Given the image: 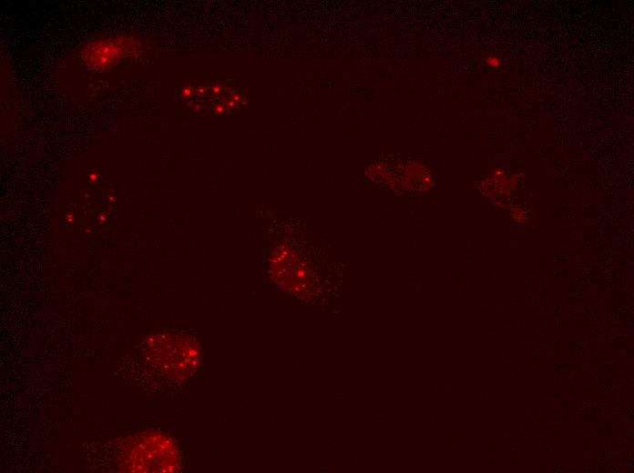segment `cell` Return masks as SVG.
I'll return each mask as SVG.
<instances>
[{"mask_svg": "<svg viewBox=\"0 0 634 473\" xmlns=\"http://www.w3.org/2000/svg\"><path fill=\"white\" fill-rule=\"evenodd\" d=\"M486 64L491 67H498L501 64L500 59L496 56H489L486 59Z\"/></svg>", "mask_w": 634, "mask_h": 473, "instance_id": "obj_3", "label": "cell"}, {"mask_svg": "<svg viewBox=\"0 0 634 473\" xmlns=\"http://www.w3.org/2000/svg\"><path fill=\"white\" fill-rule=\"evenodd\" d=\"M121 464L126 472H178L182 468V454L171 437L151 429L125 440Z\"/></svg>", "mask_w": 634, "mask_h": 473, "instance_id": "obj_2", "label": "cell"}, {"mask_svg": "<svg viewBox=\"0 0 634 473\" xmlns=\"http://www.w3.org/2000/svg\"><path fill=\"white\" fill-rule=\"evenodd\" d=\"M144 357L152 369L174 384L189 380L199 370L202 351L189 336L156 333L147 337Z\"/></svg>", "mask_w": 634, "mask_h": 473, "instance_id": "obj_1", "label": "cell"}]
</instances>
